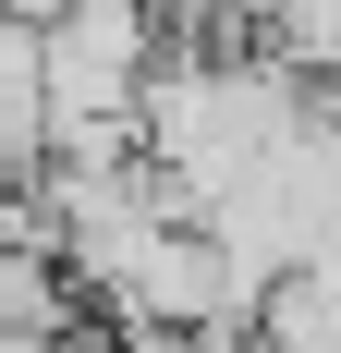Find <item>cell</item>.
I'll return each mask as SVG.
<instances>
[{
  "instance_id": "3",
  "label": "cell",
  "mask_w": 341,
  "mask_h": 353,
  "mask_svg": "<svg viewBox=\"0 0 341 353\" xmlns=\"http://www.w3.org/2000/svg\"><path fill=\"white\" fill-rule=\"evenodd\" d=\"M244 25H256V49H269L280 73L341 85V0H244Z\"/></svg>"
},
{
  "instance_id": "2",
  "label": "cell",
  "mask_w": 341,
  "mask_h": 353,
  "mask_svg": "<svg viewBox=\"0 0 341 353\" xmlns=\"http://www.w3.org/2000/svg\"><path fill=\"white\" fill-rule=\"evenodd\" d=\"M0 341H73V281L49 244H12L0 232Z\"/></svg>"
},
{
  "instance_id": "1",
  "label": "cell",
  "mask_w": 341,
  "mask_h": 353,
  "mask_svg": "<svg viewBox=\"0 0 341 353\" xmlns=\"http://www.w3.org/2000/svg\"><path fill=\"white\" fill-rule=\"evenodd\" d=\"M159 61V0H61L37 25L49 159H135V85Z\"/></svg>"
}]
</instances>
